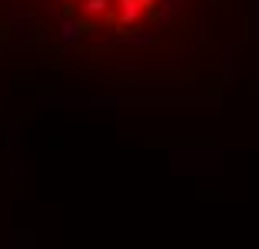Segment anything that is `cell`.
Instances as JSON below:
<instances>
[{
    "label": "cell",
    "instance_id": "obj_1",
    "mask_svg": "<svg viewBox=\"0 0 259 249\" xmlns=\"http://www.w3.org/2000/svg\"><path fill=\"white\" fill-rule=\"evenodd\" d=\"M243 0H0V17L67 80L199 87L226 57Z\"/></svg>",
    "mask_w": 259,
    "mask_h": 249
}]
</instances>
